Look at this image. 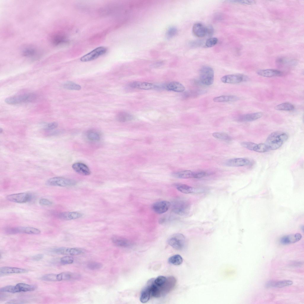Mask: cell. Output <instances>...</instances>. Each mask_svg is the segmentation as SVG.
<instances>
[{"mask_svg":"<svg viewBox=\"0 0 304 304\" xmlns=\"http://www.w3.org/2000/svg\"><path fill=\"white\" fill-rule=\"evenodd\" d=\"M288 138V135L283 132H275L270 134L265 143L269 150H274L280 148Z\"/></svg>","mask_w":304,"mask_h":304,"instance_id":"cell-1","label":"cell"},{"mask_svg":"<svg viewBox=\"0 0 304 304\" xmlns=\"http://www.w3.org/2000/svg\"><path fill=\"white\" fill-rule=\"evenodd\" d=\"M199 78L200 82L203 85L209 86L213 83L214 79V72L210 66H205L200 70Z\"/></svg>","mask_w":304,"mask_h":304,"instance_id":"cell-2","label":"cell"},{"mask_svg":"<svg viewBox=\"0 0 304 304\" xmlns=\"http://www.w3.org/2000/svg\"><path fill=\"white\" fill-rule=\"evenodd\" d=\"M36 95L33 93L12 96L6 98L5 102L10 104H15L23 102H33L36 99Z\"/></svg>","mask_w":304,"mask_h":304,"instance_id":"cell-3","label":"cell"},{"mask_svg":"<svg viewBox=\"0 0 304 304\" xmlns=\"http://www.w3.org/2000/svg\"><path fill=\"white\" fill-rule=\"evenodd\" d=\"M172 208V211L175 213L180 215H185L189 213L190 205L186 200L178 199L173 202Z\"/></svg>","mask_w":304,"mask_h":304,"instance_id":"cell-4","label":"cell"},{"mask_svg":"<svg viewBox=\"0 0 304 304\" xmlns=\"http://www.w3.org/2000/svg\"><path fill=\"white\" fill-rule=\"evenodd\" d=\"M186 239L182 234L177 233L171 236L168 239V244L177 250H182L185 246Z\"/></svg>","mask_w":304,"mask_h":304,"instance_id":"cell-5","label":"cell"},{"mask_svg":"<svg viewBox=\"0 0 304 304\" xmlns=\"http://www.w3.org/2000/svg\"><path fill=\"white\" fill-rule=\"evenodd\" d=\"M76 183L74 180L61 177H55L50 178L46 183L47 185L53 186L66 187L73 186Z\"/></svg>","mask_w":304,"mask_h":304,"instance_id":"cell-6","label":"cell"},{"mask_svg":"<svg viewBox=\"0 0 304 304\" xmlns=\"http://www.w3.org/2000/svg\"><path fill=\"white\" fill-rule=\"evenodd\" d=\"M5 232L9 234L25 233L28 234L38 235L41 231L36 228L31 227H9L5 229Z\"/></svg>","mask_w":304,"mask_h":304,"instance_id":"cell-7","label":"cell"},{"mask_svg":"<svg viewBox=\"0 0 304 304\" xmlns=\"http://www.w3.org/2000/svg\"><path fill=\"white\" fill-rule=\"evenodd\" d=\"M248 80V77L241 74L225 75L221 78L222 82L225 83L237 84Z\"/></svg>","mask_w":304,"mask_h":304,"instance_id":"cell-8","label":"cell"},{"mask_svg":"<svg viewBox=\"0 0 304 304\" xmlns=\"http://www.w3.org/2000/svg\"><path fill=\"white\" fill-rule=\"evenodd\" d=\"M107 51V48L104 47H98L82 57L80 60L82 62H87L92 61L104 54Z\"/></svg>","mask_w":304,"mask_h":304,"instance_id":"cell-9","label":"cell"},{"mask_svg":"<svg viewBox=\"0 0 304 304\" xmlns=\"http://www.w3.org/2000/svg\"><path fill=\"white\" fill-rule=\"evenodd\" d=\"M31 196L27 193L11 194L7 196L6 199L9 201L18 203H24L30 200Z\"/></svg>","mask_w":304,"mask_h":304,"instance_id":"cell-10","label":"cell"},{"mask_svg":"<svg viewBox=\"0 0 304 304\" xmlns=\"http://www.w3.org/2000/svg\"><path fill=\"white\" fill-rule=\"evenodd\" d=\"M51 252L58 254L75 256L80 254L82 251L78 248L60 247L53 249Z\"/></svg>","mask_w":304,"mask_h":304,"instance_id":"cell-11","label":"cell"},{"mask_svg":"<svg viewBox=\"0 0 304 304\" xmlns=\"http://www.w3.org/2000/svg\"><path fill=\"white\" fill-rule=\"evenodd\" d=\"M171 205L170 203L167 201L163 200L156 202L151 206L153 210L158 214H161L167 212Z\"/></svg>","mask_w":304,"mask_h":304,"instance_id":"cell-12","label":"cell"},{"mask_svg":"<svg viewBox=\"0 0 304 304\" xmlns=\"http://www.w3.org/2000/svg\"><path fill=\"white\" fill-rule=\"evenodd\" d=\"M176 283V279L173 276L166 278L164 284L160 287L161 295H164L168 293L175 286Z\"/></svg>","mask_w":304,"mask_h":304,"instance_id":"cell-13","label":"cell"},{"mask_svg":"<svg viewBox=\"0 0 304 304\" xmlns=\"http://www.w3.org/2000/svg\"><path fill=\"white\" fill-rule=\"evenodd\" d=\"M302 235L299 233L284 236L281 238L280 243L283 245H286L295 243L300 240L302 238Z\"/></svg>","mask_w":304,"mask_h":304,"instance_id":"cell-14","label":"cell"},{"mask_svg":"<svg viewBox=\"0 0 304 304\" xmlns=\"http://www.w3.org/2000/svg\"><path fill=\"white\" fill-rule=\"evenodd\" d=\"M250 161L248 159L244 158L232 159L227 161L225 164L229 167H241L249 165Z\"/></svg>","mask_w":304,"mask_h":304,"instance_id":"cell-15","label":"cell"},{"mask_svg":"<svg viewBox=\"0 0 304 304\" xmlns=\"http://www.w3.org/2000/svg\"><path fill=\"white\" fill-rule=\"evenodd\" d=\"M27 270L15 267H3L0 268V275H8L12 274L21 273L28 272Z\"/></svg>","mask_w":304,"mask_h":304,"instance_id":"cell-16","label":"cell"},{"mask_svg":"<svg viewBox=\"0 0 304 304\" xmlns=\"http://www.w3.org/2000/svg\"><path fill=\"white\" fill-rule=\"evenodd\" d=\"M82 214L77 212H65L58 213L57 216L60 219L69 220L79 218L82 217Z\"/></svg>","mask_w":304,"mask_h":304,"instance_id":"cell-17","label":"cell"},{"mask_svg":"<svg viewBox=\"0 0 304 304\" xmlns=\"http://www.w3.org/2000/svg\"><path fill=\"white\" fill-rule=\"evenodd\" d=\"M73 169L77 173L83 175H88L91 174V171L88 167L85 164L77 162L72 165Z\"/></svg>","mask_w":304,"mask_h":304,"instance_id":"cell-18","label":"cell"},{"mask_svg":"<svg viewBox=\"0 0 304 304\" xmlns=\"http://www.w3.org/2000/svg\"><path fill=\"white\" fill-rule=\"evenodd\" d=\"M263 115L262 113L257 112L243 115L240 116L238 120L241 122H247L256 120L261 117Z\"/></svg>","mask_w":304,"mask_h":304,"instance_id":"cell-19","label":"cell"},{"mask_svg":"<svg viewBox=\"0 0 304 304\" xmlns=\"http://www.w3.org/2000/svg\"><path fill=\"white\" fill-rule=\"evenodd\" d=\"M164 88L168 91L182 92L185 90L184 86L179 82L172 81L165 85Z\"/></svg>","mask_w":304,"mask_h":304,"instance_id":"cell-20","label":"cell"},{"mask_svg":"<svg viewBox=\"0 0 304 304\" xmlns=\"http://www.w3.org/2000/svg\"><path fill=\"white\" fill-rule=\"evenodd\" d=\"M257 73L260 76L266 77L281 76L283 75L281 71L274 69L260 70Z\"/></svg>","mask_w":304,"mask_h":304,"instance_id":"cell-21","label":"cell"},{"mask_svg":"<svg viewBox=\"0 0 304 304\" xmlns=\"http://www.w3.org/2000/svg\"><path fill=\"white\" fill-rule=\"evenodd\" d=\"M14 286V293L32 291L36 288V286L34 285L23 283H19Z\"/></svg>","mask_w":304,"mask_h":304,"instance_id":"cell-22","label":"cell"},{"mask_svg":"<svg viewBox=\"0 0 304 304\" xmlns=\"http://www.w3.org/2000/svg\"><path fill=\"white\" fill-rule=\"evenodd\" d=\"M192 31L196 37H202L206 35V27L201 23H196L193 26Z\"/></svg>","mask_w":304,"mask_h":304,"instance_id":"cell-23","label":"cell"},{"mask_svg":"<svg viewBox=\"0 0 304 304\" xmlns=\"http://www.w3.org/2000/svg\"><path fill=\"white\" fill-rule=\"evenodd\" d=\"M293 282L289 280H285L279 281H270L268 282L266 284L267 287H275L282 288L292 285Z\"/></svg>","mask_w":304,"mask_h":304,"instance_id":"cell-24","label":"cell"},{"mask_svg":"<svg viewBox=\"0 0 304 304\" xmlns=\"http://www.w3.org/2000/svg\"><path fill=\"white\" fill-rule=\"evenodd\" d=\"M150 280L148 283L151 292V295L153 297L158 298L161 295V292L160 287L156 285L154 283V280Z\"/></svg>","mask_w":304,"mask_h":304,"instance_id":"cell-25","label":"cell"},{"mask_svg":"<svg viewBox=\"0 0 304 304\" xmlns=\"http://www.w3.org/2000/svg\"><path fill=\"white\" fill-rule=\"evenodd\" d=\"M195 172L189 170H185L174 172L172 174L173 177L182 179L194 178Z\"/></svg>","mask_w":304,"mask_h":304,"instance_id":"cell-26","label":"cell"},{"mask_svg":"<svg viewBox=\"0 0 304 304\" xmlns=\"http://www.w3.org/2000/svg\"><path fill=\"white\" fill-rule=\"evenodd\" d=\"M239 99L238 97L235 95H222L214 97L213 100L215 102H221L235 101Z\"/></svg>","mask_w":304,"mask_h":304,"instance_id":"cell-27","label":"cell"},{"mask_svg":"<svg viewBox=\"0 0 304 304\" xmlns=\"http://www.w3.org/2000/svg\"><path fill=\"white\" fill-rule=\"evenodd\" d=\"M113 243L115 245L120 247H126L128 246L130 244L129 241L126 239L118 237L115 236L112 238Z\"/></svg>","mask_w":304,"mask_h":304,"instance_id":"cell-28","label":"cell"},{"mask_svg":"<svg viewBox=\"0 0 304 304\" xmlns=\"http://www.w3.org/2000/svg\"><path fill=\"white\" fill-rule=\"evenodd\" d=\"M176 188L180 192L186 194L194 193L198 191L191 186L184 184L178 185Z\"/></svg>","mask_w":304,"mask_h":304,"instance_id":"cell-29","label":"cell"},{"mask_svg":"<svg viewBox=\"0 0 304 304\" xmlns=\"http://www.w3.org/2000/svg\"><path fill=\"white\" fill-rule=\"evenodd\" d=\"M133 116L130 114L125 112H121L116 115V119L119 121L125 122L131 121L133 119Z\"/></svg>","mask_w":304,"mask_h":304,"instance_id":"cell-30","label":"cell"},{"mask_svg":"<svg viewBox=\"0 0 304 304\" xmlns=\"http://www.w3.org/2000/svg\"><path fill=\"white\" fill-rule=\"evenodd\" d=\"M150 288L147 285L142 292L140 298V302L143 303L147 302L150 299Z\"/></svg>","mask_w":304,"mask_h":304,"instance_id":"cell-31","label":"cell"},{"mask_svg":"<svg viewBox=\"0 0 304 304\" xmlns=\"http://www.w3.org/2000/svg\"><path fill=\"white\" fill-rule=\"evenodd\" d=\"M51 41L53 44L58 45L66 41L64 37L58 34H55L51 37Z\"/></svg>","mask_w":304,"mask_h":304,"instance_id":"cell-32","label":"cell"},{"mask_svg":"<svg viewBox=\"0 0 304 304\" xmlns=\"http://www.w3.org/2000/svg\"><path fill=\"white\" fill-rule=\"evenodd\" d=\"M294 106L291 103L286 102L276 105L275 109L278 110L290 111L294 109Z\"/></svg>","mask_w":304,"mask_h":304,"instance_id":"cell-33","label":"cell"},{"mask_svg":"<svg viewBox=\"0 0 304 304\" xmlns=\"http://www.w3.org/2000/svg\"><path fill=\"white\" fill-rule=\"evenodd\" d=\"M183 261V258L179 255L176 254L170 257L168 259L169 262L175 265H181Z\"/></svg>","mask_w":304,"mask_h":304,"instance_id":"cell-34","label":"cell"},{"mask_svg":"<svg viewBox=\"0 0 304 304\" xmlns=\"http://www.w3.org/2000/svg\"><path fill=\"white\" fill-rule=\"evenodd\" d=\"M63 87L67 89L74 90H79L81 87L79 85L70 81H68L63 84Z\"/></svg>","mask_w":304,"mask_h":304,"instance_id":"cell-35","label":"cell"},{"mask_svg":"<svg viewBox=\"0 0 304 304\" xmlns=\"http://www.w3.org/2000/svg\"><path fill=\"white\" fill-rule=\"evenodd\" d=\"M86 136L88 140L92 141H98L100 139L99 134L95 131H88L87 133Z\"/></svg>","mask_w":304,"mask_h":304,"instance_id":"cell-36","label":"cell"},{"mask_svg":"<svg viewBox=\"0 0 304 304\" xmlns=\"http://www.w3.org/2000/svg\"><path fill=\"white\" fill-rule=\"evenodd\" d=\"M213 136L215 138L226 141H229L231 140L230 137L227 134L222 132H214L212 134Z\"/></svg>","mask_w":304,"mask_h":304,"instance_id":"cell-37","label":"cell"},{"mask_svg":"<svg viewBox=\"0 0 304 304\" xmlns=\"http://www.w3.org/2000/svg\"><path fill=\"white\" fill-rule=\"evenodd\" d=\"M73 277V274L67 272H63L57 274V281L69 280Z\"/></svg>","mask_w":304,"mask_h":304,"instance_id":"cell-38","label":"cell"},{"mask_svg":"<svg viewBox=\"0 0 304 304\" xmlns=\"http://www.w3.org/2000/svg\"><path fill=\"white\" fill-rule=\"evenodd\" d=\"M156 85L147 82H141L138 83L137 89L148 90L155 89Z\"/></svg>","mask_w":304,"mask_h":304,"instance_id":"cell-39","label":"cell"},{"mask_svg":"<svg viewBox=\"0 0 304 304\" xmlns=\"http://www.w3.org/2000/svg\"><path fill=\"white\" fill-rule=\"evenodd\" d=\"M253 151L260 153H263L269 151L267 147L264 143L257 144Z\"/></svg>","mask_w":304,"mask_h":304,"instance_id":"cell-40","label":"cell"},{"mask_svg":"<svg viewBox=\"0 0 304 304\" xmlns=\"http://www.w3.org/2000/svg\"><path fill=\"white\" fill-rule=\"evenodd\" d=\"M42 280L47 281H57V274L50 273L46 274L41 278Z\"/></svg>","mask_w":304,"mask_h":304,"instance_id":"cell-41","label":"cell"},{"mask_svg":"<svg viewBox=\"0 0 304 304\" xmlns=\"http://www.w3.org/2000/svg\"><path fill=\"white\" fill-rule=\"evenodd\" d=\"M102 266V265L101 263L96 262H91L87 265L88 268L93 270L99 269L101 268Z\"/></svg>","mask_w":304,"mask_h":304,"instance_id":"cell-42","label":"cell"},{"mask_svg":"<svg viewBox=\"0 0 304 304\" xmlns=\"http://www.w3.org/2000/svg\"><path fill=\"white\" fill-rule=\"evenodd\" d=\"M256 144H257L251 142H244L241 143V145L243 147L253 151Z\"/></svg>","mask_w":304,"mask_h":304,"instance_id":"cell-43","label":"cell"},{"mask_svg":"<svg viewBox=\"0 0 304 304\" xmlns=\"http://www.w3.org/2000/svg\"><path fill=\"white\" fill-rule=\"evenodd\" d=\"M166 278L163 276H159L154 280V283L157 285L161 287L165 283Z\"/></svg>","mask_w":304,"mask_h":304,"instance_id":"cell-44","label":"cell"},{"mask_svg":"<svg viewBox=\"0 0 304 304\" xmlns=\"http://www.w3.org/2000/svg\"><path fill=\"white\" fill-rule=\"evenodd\" d=\"M218 39L216 37H212L208 39L205 42V45L208 47H211L217 43Z\"/></svg>","mask_w":304,"mask_h":304,"instance_id":"cell-45","label":"cell"},{"mask_svg":"<svg viewBox=\"0 0 304 304\" xmlns=\"http://www.w3.org/2000/svg\"><path fill=\"white\" fill-rule=\"evenodd\" d=\"M74 261L73 258L69 256H66L61 258V263L64 265L69 264L72 263Z\"/></svg>","mask_w":304,"mask_h":304,"instance_id":"cell-46","label":"cell"},{"mask_svg":"<svg viewBox=\"0 0 304 304\" xmlns=\"http://www.w3.org/2000/svg\"><path fill=\"white\" fill-rule=\"evenodd\" d=\"M36 52L34 48H28L24 50L23 54L25 56L31 57L34 56Z\"/></svg>","mask_w":304,"mask_h":304,"instance_id":"cell-47","label":"cell"},{"mask_svg":"<svg viewBox=\"0 0 304 304\" xmlns=\"http://www.w3.org/2000/svg\"><path fill=\"white\" fill-rule=\"evenodd\" d=\"M177 29L175 27H171L168 29L167 33V36L170 38L175 36L177 33Z\"/></svg>","mask_w":304,"mask_h":304,"instance_id":"cell-48","label":"cell"},{"mask_svg":"<svg viewBox=\"0 0 304 304\" xmlns=\"http://www.w3.org/2000/svg\"><path fill=\"white\" fill-rule=\"evenodd\" d=\"M1 292L14 293V286L8 285L1 288Z\"/></svg>","mask_w":304,"mask_h":304,"instance_id":"cell-49","label":"cell"},{"mask_svg":"<svg viewBox=\"0 0 304 304\" xmlns=\"http://www.w3.org/2000/svg\"><path fill=\"white\" fill-rule=\"evenodd\" d=\"M58 126V124L56 122H53L47 124L44 126V129L47 130L53 129Z\"/></svg>","mask_w":304,"mask_h":304,"instance_id":"cell-50","label":"cell"},{"mask_svg":"<svg viewBox=\"0 0 304 304\" xmlns=\"http://www.w3.org/2000/svg\"><path fill=\"white\" fill-rule=\"evenodd\" d=\"M39 203L40 205H52L53 203L48 199L42 198L39 200Z\"/></svg>","mask_w":304,"mask_h":304,"instance_id":"cell-51","label":"cell"},{"mask_svg":"<svg viewBox=\"0 0 304 304\" xmlns=\"http://www.w3.org/2000/svg\"><path fill=\"white\" fill-rule=\"evenodd\" d=\"M207 173L204 171L195 172L194 178H200L207 175Z\"/></svg>","mask_w":304,"mask_h":304,"instance_id":"cell-52","label":"cell"},{"mask_svg":"<svg viewBox=\"0 0 304 304\" xmlns=\"http://www.w3.org/2000/svg\"><path fill=\"white\" fill-rule=\"evenodd\" d=\"M232 1L242 4H252L255 3V1L253 0H238L233 1Z\"/></svg>","mask_w":304,"mask_h":304,"instance_id":"cell-53","label":"cell"},{"mask_svg":"<svg viewBox=\"0 0 304 304\" xmlns=\"http://www.w3.org/2000/svg\"><path fill=\"white\" fill-rule=\"evenodd\" d=\"M206 34L210 36L212 35L213 33V27L210 26L206 27Z\"/></svg>","mask_w":304,"mask_h":304,"instance_id":"cell-54","label":"cell"},{"mask_svg":"<svg viewBox=\"0 0 304 304\" xmlns=\"http://www.w3.org/2000/svg\"><path fill=\"white\" fill-rule=\"evenodd\" d=\"M44 256V255L42 254H38L33 256L32 259L35 261H39L42 259Z\"/></svg>","mask_w":304,"mask_h":304,"instance_id":"cell-55","label":"cell"},{"mask_svg":"<svg viewBox=\"0 0 304 304\" xmlns=\"http://www.w3.org/2000/svg\"><path fill=\"white\" fill-rule=\"evenodd\" d=\"M166 221V218L165 217H162L159 220V223L160 224H163Z\"/></svg>","mask_w":304,"mask_h":304,"instance_id":"cell-56","label":"cell"},{"mask_svg":"<svg viewBox=\"0 0 304 304\" xmlns=\"http://www.w3.org/2000/svg\"><path fill=\"white\" fill-rule=\"evenodd\" d=\"M2 130H3L2 129H1V128L0 129V133H1V132H2V131H3Z\"/></svg>","mask_w":304,"mask_h":304,"instance_id":"cell-57","label":"cell"}]
</instances>
